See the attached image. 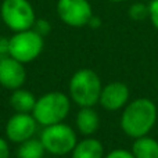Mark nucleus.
Returning <instances> with one entry per match:
<instances>
[{
	"mask_svg": "<svg viewBox=\"0 0 158 158\" xmlns=\"http://www.w3.org/2000/svg\"><path fill=\"white\" fill-rule=\"evenodd\" d=\"M104 156L103 143L92 136L79 140L71 153V158H104Z\"/></svg>",
	"mask_w": 158,
	"mask_h": 158,
	"instance_id": "f8f14e48",
	"label": "nucleus"
},
{
	"mask_svg": "<svg viewBox=\"0 0 158 158\" xmlns=\"http://www.w3.org/2000/svg\"><path fill=\"white\" fill-rule=\"evenodd\" d=\"M38 98L33 96L32 92L27 89H19L13 90L10 97V104L15 112H25V114H32L35 104Z\"/></svg>",
	"mask_w": 158,
	"mask_h": 158,
	"instance_id": "ddd939ff",
	"label": "nucleus"
},
{
	"mask_svg": "<svg viewBox=\"0 0 158 158\" xmlns=\"http://www.w3.org/2000/svg\"><path fill=\"white\" fill-rule=\"evenodd\" d=\"M25 79H27V71L24 64L10 56L0 58V85L4 89H19L25 83Z\"/></svg>",
	"mask_w": 158,
	"mask_h": 158,
	"instance_id": "9d476101",
	"label": "nucleus"
},
{
	"mask_svg": "<svg viewBox=\"0 0 158 158\" xmlns=\"http://www.w3.org/2000/svg\"><path fill=\"white\" fill-rule=\"evenodd\" d=\"M71 111V98L60 90L47 92L36 100L32 111L33 118L42 126L64 122Z\"/></svg>",
	"mask_w": 158,
	"mask_h": 158,
	"instance_id": "7ed1b4c3",
	"label": "nucleus"
},
{
	"mask_svg": "<svg viewBox=\"0 0 158 158\" xmlns=\"http://www.w3.org/2000/svg\"><path fill=\"white\" fill-rule=\"evenodd\" d=\"M148 2H151V0H148Z\"/></svg>",
	"mask_w": 158,
	"mask_h": 158,
	"instance_id": "b1692460",
	"label": "nucleus"
},
{
	"mask_svg": "<svg viewBox=\"0 0 158 158\" xmlns=\"http://www.w3.org/2000/svg\"><path fill=\"white\" fill-rule=\"evenodd\" d=\"M104 158H135L132 151L125 150V148H115V150L110 151L108 154H106Z\"/></svg>",
	"mask_w": 158,
	"mask_h": 158,
	"instance_id": "6ab92c4d",
	"label": "nucleus"
},
{
	"mask_svg": "<svg viewBox=\"0 0 158 158\" xmlns=\"http://www.w3.org/2000/svg\"><path fill=\"white\" fill-rule=\"evenodd\" d=\"M110 2H114V3H122V2H126V0H110Z\"/></svg>",
	"mask_w": 158,
	"mask_h": 158,
	"instance_id": "5701e85b",
	"label": "nucleus"
},
{
	"mask_svg": "<svg viewBox=\"0 0 158 158\" xmlns=\"http://www.w3.org/2000/svg\"><path fill=\"white\" fill-rule=\"evenodd\" d=\"M39 139L46 153H50L53 156L71 154L78 143L75 129L64 122L44 126Z\"/></svg>",
	"mask_w": 158,
	"mask_h": 158,
	"instance_id": "20e7f679",
	"label": "nucleus"
},
{
	"mask_svg": "<svg viewBox=\"0 0 158 158\" xmlns=\"http://www.w3.org/2000/svg\"><path fill=\"white\" fill-rule=\"evenodd\" d=\"M43 36H40L33 29L15 32L10 38L8 56L15 58L22 64L36 60L43 52Z\"/></svg>",
	"mask_w": 158,
	"mask_h": 158,
	"instance_id": "39448f33",
	"label": "nucleus"
},
{
	"mask_svg": "<svg viewBox=\"0 0 158 158\" xmlns=\"http://www.w3.org/2000/svg\"><path fill=\"white\" fill-rule=\"evenodd\" d=\"M135 158H158V140L151 136L137 137L131 148Z\"/></svg>",
	"mask_w": 158,
	"mask_h": 158,
	"instance_id": "4468645a",
	"label": "nucleus"
},
{
	"mask_svg": "<svg viewBox=\"0 0 158 158\" xmlns=\"http://www.w3.org/2000/svg\"><path fill=\"white\" fill-rule=\"evenodd\" d=\"M129 17L133 21H146L148 18V4L133 3L129 7Z\"/></svg>",
	"mask_w": 158,
	"mask_h": 158,
	"instance_id": "dca6fc26",
	"label": "nucleus"
},
{
	"mask_svg": "<svg viewBox=\"0 0 158 158\" xmlns=\"http://www.w3.org/2000/svg\"><path fill=\"white\" fill-rule=\"evenodd\" d=\"M0 18L14 32L32 29L36 21L33 7L28 0H3Z\"/></svg>",
	"mask_w": 158,
	"mask_h": 158,
	"instance_id": "423d86ee",
	"label": "nucleus"
},
{
	"mask_svg": "<svg viewBox=\"0 0 158 158\" xmlns=\"http://www.w3.org/2000/svg\"><path fill=\"white\" fill-rule=\"evenodd\" d=\"M8 46H10V39L0 36V58L8 56Z\"/></svg>",
	"mask_w": 158,
	"mask_h": 158,
	"instance_id": "412c9836",
	"label": "nucleus"
},
{
	"mask_svg": "<svg viewBox=\"0 0 158 158\" xmlns=\"http://www.w3.org/2000/svg\"><path fill=\"white\" fill-rule=\"evenodd\" d=\"M0 19H2V18H0Z\"/></svg>",
	"mask_w": 158,
	"mask_h": 158,
	"instance_id": "393cba45",
	"label": "nucleus"
},
{
	"mask_svg": "<svg viewBox=\"0 0 158 158\" xmlns=\"http://www.w3.org/2000/svg\"><path fill=\"white\" fill-rule=\"evenodd\" d=\"M32 29L35 31V32H38L40 36H43L44 38L46 35H49L50 33V31H52V25H50V22L47 21V19L40 18V19H36L35 21Z\"/></svg>",
	"mask_w": 158,
	"mask_h": 158,
	"instance_id": "f3484780",
	"label": "nucleus"
},
{
	"mask_svg": "<svg viewBox=\"0 0 158 158\" xmlns=\"http://www.w3.org/2000/svg\"><path fill=\"white\" fill-rule=\"evenodd\" d=\"M57 14L64 24L81 28L89 24L93 10L87 0H58Z\"/></svg>",
	"mask_w": 158,
	"mask_h": 158,
	"instance_id": "0eeeda50",
	"label": "nucleus"
},
{
	"mask_svg": "<svg viewBox=\"0 0 158 158\" xmlns=\"http://www.w3.org/2000/svg\"><path fill=\"white\" fill-rule=\"evenodd\" d=\"M131 98V90L128 85L121 81H114L104 85L101 89L98 104L107 111H119L129 103Z\"/></svg>",
	"mask_w": 158,
	"mask_h": 158,
	"instance_id": "1a4fd4ad",
	"label": "nucleus"
},
{
	"mask_svg": "<svg viewBox=\"0 0 158 158\" xmlns=\"http://www.w3.org/2000/svg\"><path fill=\"white\" fill-rule=\"evenodd\" d=\"M0 158H10V146L8 140L0 136Z\"/></svg>",
	"mask_w": 158,
	"mask_h": 158,
	"instance_id": "aec40b11",
	"label": "nucleus"
},
{
	"mask_svg": "<svg viewBox=\"0 0 158 158\" xmlns=\"http://www.w3.org/2000/svg\"><path fill=\"white\" fill-rule=\"evenodd\" d=\"M36 119L32 114H25V112H15L8 118L4 128L6 139L13 143H22L25 140H29L35 136L38 131Z\"/></svg>",
	"mask_w": 158,
	"mask_h": 158,
	"instance_id": "6e6552de",
	"label": "nucleus"
},
{
	"mask_svg": "<svg viewBox=\"0 0 158 158\" xmlns=\"http://www.w3.org/2000/svg\"><path fill=\"white\" fill-rule=\"evenodd\" d=\"M89 27H92V28H97V27H100L101 25V19L98 18V17H96V15H93L92 18H90V21H89Z\"/></svg>",
	"mask_w": 158,
	"mask_h": 158,
	"instance_id": "4be33fe9",
	"label": "nucleus"
},
{
	"mask_svg": "<svg viewBox=\"0 0 158 158\" xmlns=\"http://www.w3.org/2000/svg\"><path fill=\"white\" fill-rule=\"evenodd\" d=\"M148 19L158 31V0H151L148 3Z\"/></svg>",
	"mask_w": 158,
	"mask_h": 158,
	"instance_id": "a211bd4d",
	"label": "nucleus"
},
{
	"mask_svg": "<svg viewBox=\"0 0 158 158\" xmlns=\"http://www.w3.org/2000/svg\"><path fill=\"white\" fill-rule=\"evenodd\" d=\"M44 153L46 150H44L40 139H35V137L19 143V147L17 148L18 158H43Z\"/></svg>",
	"mask_w": 158,
	"mask_h": 158,
	"instance_id": "2eb2a0df",
	"label": "nucleus"
},
{
	"mask_svg": "<svg viewBox=\"0 0 158 158\" xmlns=\"http://www.w3.org/2000/svg\"><path fill=\"white\" fill-rule=\"evenodd\" d=\"M75 125L78 132L85 137L93 136L100 128V115L94 107H81L75 118Z\"/></svg>",
	"mask_w": 158,
	"mask_h": 158,
	"instance_id": "9b49d317",
	"label": "nucleus"
},
{
	"mask_svg": "<svg viewBox=\"0 0 158 158\" xmlns=\"http://www.w3.org/2000/svg\"><path fill=\"white\" fill-rule=\"evenodd\" d=\"M158 119L157 104L151 98L140 97L129 101L123 107L119 118L122 132L131 139L150 135Z\"/></svg>",
	"mask_w": 158,
	"mask_h": 158,
	"instance_id": "f257e3e1",
	"label": "nucleus"
},
{
	"mask_svg": "<svg viewBox=\"0 0 158 158\" xmlns=\"http://www.w3.org/2000/svg\"><path fill=\"white\" fill-rule=\"evenodd\" d=\"M103 83L98 74L90 68H81L69 79V98L77 106L94 107L98 104Z\"/></svg>",
	"mask_w": 158,
	"mask_h": 158,
	"instance_id": "f03ea898",
	"label": "nucleus"
}]
</instances>
